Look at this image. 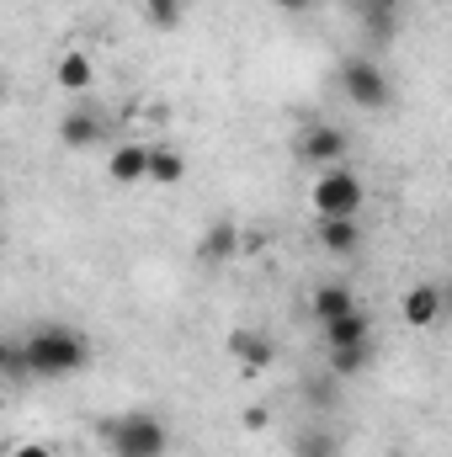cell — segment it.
<instances>
[{"label": "cell", "mask_w": 452, "mask_h": 457, "mask_svg": "<svg viewBox=\"0 0 452 457\" xmlns=\"http://www.w3.org/2000/svg\"><path fill=\"white\" fill-rule=\"evenodd\" d=\"M16 351L27 378H70L91 367V341L70 325H38L27 341H16Z\"/></svg>", "instance_id": "obj_1"}, {"label": "cell", "mask_w": 452, "mask_h": 457, "mask_svg": "<svg viewBox=\"0 0 452 457\" xmlns=\"http://www.w3.org/2000/svg\"><path fill=\"white\" fill-rule=\"evenodd\" d=\"M96 431H102V442H107V453H113V457H165V447H171L165 420H160V415H149V410L113 415V420H102Z\"/></svg>", "instance_id": "obj_2"}, {"label": "cell", "mask_w": 452, "mask_h": 457, "mask_svg": "<svg viewBox=\"0 0 452 457\" xmlns=\"http://www.w3.org/2000/svg\"><path fill=\"white\" fill-rule=\"evenodd\" d=\"M309 197H314V213H320V219H356V213H362V203H367V187H362V176H356V170L325 165Z\"/></svg>", "instance_id": "obj_3"}, {"label": "cell", "mask_w": 452, "mask_h": 457, "mask_svg": "<svg viewBox=\"0 0 452 457\" xmlns=\"http://www.w3.org/2000/svg\"><path fill=\"white\" fill-rule=\"evenodd\" d=\"M340 91H346V102L351 107H362V112H383L389 102H394V80L383 75V64L378 59H346L340 64Z\"/></svg>", "instance_id": "obj_4"}, {"label": "cell", "mask_w": 452, "mask_h": 457, "mask_svg": "<svg viewBox=\"0 0 452 457\" xmlns=\"http://www.w3.org/2000/svg\"><path fill=\"white\" fill-rule=\"evenodd\" d=\"M351 16H356V27H362L372 43H394V37H399L405 0H351Z\"/></svg>", "instance_id": "obj_5"}, {"label": "cell", "mask_w": 452, "mask_h": 457, "mask_svg": "<svg viewBox=\"0 0 452 457\" xmlns=\"http://www.w3.org/2000/svg\"><path fill=\"white\" fill-rule=\"evenodd\" d=\"M59 144L64 149H96V144H107V117L96 112V107H70V112L59 117Z\"/></svg>", "instance_id": "obj_6"}, {"label": "cell", "mask_w": 452, "mask_h": 457, "mask_svg": "<svg viewBox=\"0 0 452 457\" xmlns=\"http://www.w3.org/2000/svg\"><path fill=\"white\" fill-rule=\"evenodd\" d=\"M399 309H405V320H410L415 330H431V325L442 320V309H448V293H442L437 282H415Z\"/></svg>", "instance_id": "obj_7"}, {"label": "cell", "mask_w": 452, "mask_h": 457, "mask_svg": "<svg viewBox=\"0 0 452 457\" xmlns=\"http://www.w3.org/2000/svg\"><path fill=\"white\" fill-rule=\"evenodd\" d=\"M298 154H304L309 165H336L340 154H346V133H340L336 122H314V128H304Z\"/></svg>", "instance_id": "obj_8"}, {"label": "cell", "mask_w": 452, "mask_h": 457, "mask_svg": "<svg viewBox=\"0 0 452 457\" xmlns=\"http://www.w3.org/2000/svg\"><path fill=\"white\" fill-rule=\"evenodd\" d=\"M229 356H234L239 367H272L277 345H272V336H266V330L239 325V330H229Z\"/></svg>", "instance_id": "obj_9"}, {"label": "cell", "mask_w": 452, "mask_h": 457, "mask_svg": "<svg viewBox=\"0 0 452 457\" xmlns=\"http://www.w3.org/2000/svg\"><path fill=\"white\" fill-rule=\"evenodd\" d=\"M234 255H239V228L229 224V219L208 224V234L197 239V261H203V266H229Z\"/></svg>", "instance_id": "obj_10"}, {"label": "cell", "mask_w": 452, "mask_h": 457, "mask_svg": "<svg viewBox=\"0 0 452 457\" xmlns=\"http://www.w3.org/2000/svg\"><path fill=\"white\" fill-rule=\"evenodd\" d=\"M144 181H155V187H181V181H187V160H181L171 144H155V149L144 154Z\"/></svg>", "instance_id": "obj_11"}, {"label": "cell", "mask_w": 452, "mask_h": 457, "mask_svg": "<svg viewBox=\"0 0 452 457\" xmlns=\"http://www.w3.org/2000/svg\"><path fill=\"white\" fill-rule=\"evenodd\" d=\"M320 250L325 255H356L362 250V224L356 219H320Z\"/></svg>", "instance_id": "obj_12"}, {"label": "cell", "mask_w": 452, "mask_h": 457, "mask_svg": "<svg viewBox=\"0 0 452 457\" xmlns=\"http://www.w3.org/2000/svg\"><path fill=\"white\" fill-rule=\"evenodd\" d=\"M54 80L70 91V96H86L91 91V80H96V64H91V54H80V48H70L59 64H54Z\"/></svg>", "instance_id": "obj_13"}, {"label": "cell", "mask_w": 452, "mask_h": 457, "mask_svg": "<svg viewBox=\"0 0 452 457\" xmlns=\"http://www.w3.org/2000/svg\"><path fill=\"white\" fill-rule=\"evenodd\" d=\"M325 330V345L336 351V345H356V341H372V314L367 309H351V314H340L331 325H320Z\"/></svg>", "instance_id": "obj_14"}, {"label": "cell", "mask_w": 452, "mask_h": 457, "mask_svg": "<svg viewBox=\"0 0 452 457\" xmlns=\"http://www.w3.org/2000/svg\"><path fill=\"white\" fill-rule=\"evenodd\" d=\"M144 154H149V144H117L113 160H107L113 187H138L144 181Z\"/></svg>", "instance_id": "obj_15"}, {"label": "cell", "mask_w": 452, "mask_h": 457, "mask_svg": "<svg viewBox=\"0 0 452 457\" xmlns=\"http://www.w3.org/2000/svg\"><path fill=\"white\" fill-rule=\"evenodd\" d=\"M351 309H356L351 287H340V282H320V287H314V320H320V325H331V320L351 314Z\"/></svg>", "instance_id": "obj_16"}, {"label": "cell", "mask_w": 452, "mask_h": 457, "mask_svg": "<svg viewBox=\"0 0 452 457\" xmlns=\"http://www.w3.org/2000/svg\"><path fill=\"white\" fill-rule=\"evenodd\" d=\"M367 367H372V341L336 345V351H331V372H336V378H356V372H367Z\"/></svg>", "instance_id": "obj_17"}, {"label": "cell", "mask_w": 452, "mask_h": 457, "mask_svg": "<svg viewBox=\"0 0 452 457\" xmlns=\"http://www.w3.org/2000/svg\"><path fill=\"white\" fill-rule=\"evenodd\" d=\"M293 457H340V442L331 431H320V426H309L298 442H293Z\"/></svg>", "instance_id": "obj_18"}, {"label": "cell", "mask_w": 452, "mask_h": 457, "mask_svg": "<svg viewBox=\"0 0 452 457\" xmlns=\"http://www.w3.org/2000/svg\"><path fill=\"white\" fill-rule=\"evenodd\" d=\"M144 21L160 27V32L181 27V0H144Z\"/></svg>", "instance_id": "obj_19"}, {"label": "cell", "mask_w": 452, "mask_h": 457, "mask_svg": "<svg viewBox=\"0 0 452 457\" xmlns=\"http://www.w3.org/2000/svg\"><path fill=\"white\" fill-rule=\"evenodd\" d=\"M0 378H27V372H21V351H16V341H0Z\"/></svg>", "instance_id": "obj_20"}, {"label": "cell", "mask_w": 452, "mask_h": 457, "mask_svg": "<svg viewBox=\"0 0 452 457\" xmlns=\"http://www.w3.org/2000/svg\"><path fill=\"white\" fill-rule=\"evenodd\" d=\"M11 457H54V447H43V442H27V447H16Z\"/></svg>", "instance_id": "obj_21"}, {"label": "cell", "mask_w": 452, "mask_h": 457, "mask_svg": "<svg viewBox=\"0 0 452 457\" xmlns=\"http://www.w3.org/2000/svg\"><path fill=\"white\" fill-rule=\"evenodd\" d=\"M272 5H277V11H309L314 0H272Z\"/></svg>", "instance_id": "obj_22"}, {"label": "cell", "mask_w": 452, "mask_h": 457, "mask_svg": "<svg viewBox=\"0 0 452 457\" xmlns=\"http://www.w3.org/2000/svg\"><path fill=\"white\" fill-rule=\"evenodd\" d=\"M0 96H5V86H0Z\"/></svg>", "instance_id": "obj_23"}, {"label": "cell", "mask_w": 452, "mask_h": 457, "mask_svg": "<svg viewBox=\"0 0 452 457\" xmlns=\"http://www.w3.org/2000/svg\"><path fill=\"white\" fill-rule=\"evenodd\" d=\"M0 203H5V192H0Z\"/></svg>", "instance_id": "obj_24"}]
</instances>
